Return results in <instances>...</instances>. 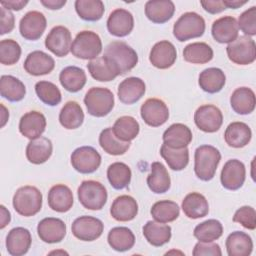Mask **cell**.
Instances as JSON below:
<instances>
[{
	"instance_id": "obj_1",
	"label": "cell",
	"mask_w": 256,
	"mask_h": 256,
	"mask_svg": "<svg viewBox=\"0 0 256 256\" xmlns=\"http://www.w3.org/2000/svg\"><path fill=\"white\" fill-rule=\"evenodd\" d=\"M221 160L219 150L212 145H201L195 150L194 171L202 181H210L217 170Z\"/></svg>"
},
{
	"instance_id": "obj_2",
	"label": "cell",
	"mask_w": 256,
	"mask_h": 256,
	"mask_svg": "<svg viewBox=\"0 0 256 256\" xmlns=\"http://www.w3.org/2000/svg\"><path fill=\"white\" fill-rule=\"evenodd\" d=\"M104 56L113 62L120 75L131 71L138 63L136 51L123 41L109 43L104 50Z\"/></svg>"
},
{
	"instance_id": "obj_3",
	"label": "cell",
	"mask_w": 256,
	"mask_h": 256,
	"mask_svg": "<svg viewBox=\"0 0 256 256\" xmlns=\"http://www.w3.org/2000/svg\"><path fill=\"white\" fill-rule=\"evenodd\" d=\"M42 193L35 186H23L17 189L13 196L15 211L24 217L36 215L42 208Z\"/></svg>"
},
{
	"instance_id": "obj_4",
	"label": "cell",
	"mask_w": 256,
	"mask_h": 256,
	"mask_svg": "<svg viewBox=\"0 0 256 256\" xmlns=\"http://www.w3.org/2000/svg\"><path fill=\"white\" fill-rule=\"evenodd\" d=\"M84 104L90 115L104 117L114 107V95L108 88L92 87L85 94Z\"/></svg>"
},
{
	"instance_id": "obj_5",
	"label": "cell",
	"mask_w": 256,
	"mask_h": 256,
	"mask_svg": "<svg viewBox=\"0 0 256 256\" xmlns=\"http://www.w3.org/2000/svg\"><path fill=\"white\" fill-rule=\"evenodd\" d=\"M205 27V20L202 16L196 12H186L174 23L173 35L178 41L184 42L202 36Z\"/></svg>"
},
{
	"instance_id": "obj_6",
	"label": "cell",
	"mask_w": 256,
	"mask_h": 256,
	"mask_svg": "<svg viewBox=\"0 0 256 256\" xmlns=\"http://www.w3.org/2000/svg\"><path fill=\"white\" fill-rule=\"evenodd\" d=\"M70 51L77 58L93 60L102 51V41L97 33L84 30L76 35L71 44Z\"/></svg>"
},
{
	"instance_id": "obj_7",
	"label": "cell",
	"mask_w": 256,
	"mask_h": 256,
	"mask_svg": "<svg viewBox=\"0 0 256 256\" xmlns=\"http://www.w3.org/2000/svg\"><path fill=\"white\" fill-rule=\"evenodd\" d=\"M78 199L88 210H101L107 201V190L103 184L95 180H85L78 187Z\"/></svg>"
},
{
	"instance_id": "obj_8",
	"label": "cell",
	"mask_w": 256,
	"mask_h": 256,
	"mask_svg": "<svg viewBox=\"0 0 256 256\" xmlns=\"http://www.w3.org/2000/svg\"><path fill=\"white\" fill-rule=\"evenodd\" d=\"M226 52L230 61L238 65H248L256 59L255 41L246 35L238 36L226 47Z\"/></svg>"
},
{
	"instance_id": "obj_9",
	"label": "cell",
	"mask_w": 256,
	"mask_h": 256,
	"mask_svg": "<svg viewBox=\"0 0 256 256\" xmlns=\"http://www.w3.org/2000/svg\"><path fill=\"white\" fill-rule=\"evenodd\" d=\"M71 165L79 173L90 174L95 172L101 164V155L91 146L76 148L71 154Z\"/></svg>"
},
{
	"instance_id": "obj_10",
	"label": "cell",
	"mask_w": 256,
	"mask_h": 256,
	"mask_svg": "<svg viewBox=\"0 0 256 256\" xmlns=\"http://www.w3.org/2000/svg\"><path fill=\"white\" fill-rule=\"evenodd\" d=\"M103 229L104 224L100 219L87 215L76 218L71 225L72 234L82 241L98 239L102 235Z\"/></svg>"
},
{
	"instance_id": "obj_11",
	"label": "cell",
	"mask_w": 256,
	"mask_h": 256,
	"mask_svg": "<svg viewBox=\"0 0 256 256\" xmlns=\"http://www.w3.org/2000/svg\"><path fill=\"white\" fill-rule=\"evenodd\" d=\"M194 122L203 132L214 133L218 131L223 123L221 110L212 104L202 105L195 111Z\"/></svg>"
},
{
	"instance_id": "obj_12",
	"label": "cell",
	"mask_w": 256,
	"mask_h": 256,
	"mask_svg": "<svg viewBox=\"0 0 256 256\" xmlns=\"http://www.w3.org/2000/svg\"><path fill=\"white\" fill-rule=\"evenodd\" d=\"M140 114L147 125L158 127L168 120L169 109L164 101L158 98H149L141 105Z\"/></svg>"
},
{
	"instance_id": "obj_13",
	"label": "cell",
	"mask_w": 256,
	"mask_h": 256,
	"mask_svg": "<svg viewBox=\"0 0 256 256\" xmlns=\"http://www.w3.org/2000/svg\"><path fill=\"white\" fill-rule=\"evenodd\" d=\"M47 21L43 13L29 11L20 20L19 31L23 38L30 41L38 40L44 33Z\"/></svg>"
},
{
	"instance_id": "obj_14",
	"label": "cell",
	"mask_w": 256,
	"mask_h": 256,
	"mask_svg": "<svg viewBox=\"0 0 256 256\" xmlns=\"http://www.w3.org/2000/svg\"><path fill=\"white\" fill-rule=\"evenodd\" d=\"M45 46L57 57H65L71 50V32L65 26L53 27L45 38Z\"/></svg>"
},
{
	"instance_id": "obj_15",
	"label": "cell",
	"mask_w": 256,
	"mask_h": 256,
	"mask_svg": "<svg viewBox=\"0 0 256 256\" xmlns=\"http://www.w3.org/2000/svg\"><path fill=\"white\" fill-rule=\"evenodd\" d=\"M246 178L245 165L238 159L228 160L221 171L220 180L224 188L238 190L244 184Z\"/></svg>"
},
{
	"instance_id": "obj_16",
	"label": "cell",
	"mask_w": 256,
	"mask_h": 256,
	"mask_svg": "<svg viewBox=\"0 0 256 256\" xmlns=\"http://www.w3.org/2000/svg\"><path fill=\"white\" fill-rule=\"evenodd\" d=\"M37 233L39 238L45 243H58L66 235V224L59 218L47 217L38 223Z\"/></svg>"
},
{
	"instance_id": "obj_17",
	"label": "cell",
	"mask_w": 256,
	"mask_h": 256,
	"mask_svg": "<svg viewBox=\"0 0 256 256\" xmlns=\"http://www.w3.org/2000/svg\"><path fill=\"white\" fill-rule=\"evenodd\" d=\"M177 51L175 46L168 40L157 42L151 49L149 60L158 69L170 68L176 61Z\"/></svg>"
},
{
	"instance_id": "obj_18",
	"label": "cell",
	"mask_w": 256,
	"mask_h": 256,
	"mask_svg": "<svg viewBox=\"0 0 256 256\" xmlns=\"http://www.w3.org/2000/svg\"><path fill=\"white\" fill-rule=\"evenodd\" d=\"M134 27L133 15L126 9L118 8L112 11L107 19V29L116 37H125Z\"/></svg>"
},
{
	"instance_id": "obj_19",
	"label": "cell",
	"mask_w": 256,
	"mask_h": 256,
	"mask_svg": "<svg viewBox=\"0 0 256 256\" xmlns=\"http://www.w3.org/2000/svg\"><path fill=\"white\" fill-rule=\"evenodd\" d=\"M23 67L28 74L33 76H41L52 72L55 67V61L47 53L36 50L28 54L24 61Z\"/></svg>"
},
{
	"instance_id": "obj_20",
	"label": "cell",
	"mask_w": 256,
	"mask_h": 256,
	"mask_svg": "<svg viewBox=\"0 0 256 256\" xmlns=\"http://www.w3.org/2000/svg\"><path fill=\"white\" fill-rule=\"evenodd\" d=\"M46 128V118L39 111L25 113L19 121V131L26 138L33 140L41 137Z\"/></svg>"
},
{
	"instance_id": "obj_21",
	"label": "cell",
	"mask_w": 256,
	"mask_h": 256,
	"mask_svg": "<svg viewBox=\"0 0 256 256\" xmlns=\"http://www.w3.org/2000/svg\"><path fill=\"white\" fill-rule=\"evenodd\" d=\"M31 233L24 227H15L8 232L6 249L12 256H21L28 252L31 246Z\"/></svg>"
},
{
	"instance_id": "obj_22",
	"label": "cell",
	"mask_w": 256,
	"mask_h": 256,
	"mask_svg": "<svg viewBox=\"0 0 256 256\" xmlns=\"http://www.w3.org/2000/svg\"><path fill=\"white\" fill-rule=\"evenodd\" d=\"M238 23L233 16H223L212 24L211 33L218 43H231L238 37Z\"/></svg>"
},
{
	"instance_id": "obj_23",
	"label": "cell",
	"mask_w": 256,
	"mask_h": 256,
	"mask_svg": "<svg viewBox=\"0 0 256 256\" xmlns=\"http://www.w3.org/2000/svg\"><path fill=\"white\" fill-rule=\"evenodd\" d=\"M146 86L141 78L128 77L119 84L117 94L122 103L130 105L139 101L144 96Z\"/></svg>"
},
{
	"instance_id": "obj_24",
	"label": "cell",
	"mask_w": 256,
	"mask_h": 256,
	"mask_svg": "<svg viewBox=\"0 0 256 256\" xmlns=\"http://www.w3.org/2000/svg\"><path fill=\"white\" fill-rule=\"evenodd\" d=\"M73 193L71 189L64 184H56L48 192V205L56 212L64 213L73 206Z\"/></svg>"
},
{
	"instance_id": "obj_25",
	"label": "cell",
	"mask_w": 256,
	"mask_h": 256,
	"mask_svg": "<svg viewBox=\"0 0 256 256\" xmlns=\"http://www.w3.org/2000/svg\"><path fill=\"white\" fill-rule=\"evenodd\" d=\"M138 213V204L136 200L129 195H121L114 199L111 207V216L120 222L133 220Z\"/></svg>"
},
{
	"instance_id": "obj_26",
	"label": "cell",
	"mask_w": 256,
	"mask_h": 256,
	"mask_svg": "<svg viewBox=\"0 0 256 256\" xmlns=\"http://www.w3.org/2000/svg\"><path fill=\"white\" fill-rule=\"evenodd\" d=\"M175 5L170 0H150L145 4L146 17L156 24H163L173 17Z\"/></svg>"
},
{
	"instance_id": "obj_27",
	"label": "cell",
	"mask_w": 256,
	"mask_h": 256,
	"mask_svg": "<svg viewBox=\"0 0 256 256\" xmlns=\"http://www.w3.org/2000/svg\"><path fill=\"white\" fill-rule=\"evenodd\" d=\"M87 68L90 75L100 82H109L120 75L113 62L104 55L90 60Z\"/></svg>"
},
{
	"instance_id": "obj_28",
	"label": "cell",
	"mask_w": 256,
	"mask_h": 256,
	"mask_svg": "<svg viewBox=\"0 0 256 256\" xmlns=\"http://www.w3.org/2000/svg\"><path fill=\"white\" fill-rule=\"evenodd\" d=\"M192 132L190 128L182 123H174L170 125L163 133V142L171 148L187 147L192 141Z\"/></svg>"
},
{
	"instance_id": "obj_29",
	"label": "cell",
	"mask_w": 256,
	"mask_h": 256,
	"mask_svg": "<svg viewBox=\"0 0 256 256\" xmlns=\"http://www.w3.org/2000/svg\"><path fill=\"white\" fill-rule=\"evenodd\" d=\"M52 151L53 146L50 139L38 137L27 144L26 157L30 163L38 165L46 162L51 157Z\"/></svg>"
},
{
	"instance_id": "obj_30",
	"label": "cell",
	"mask_w": 256,
	"mask_h": 256,
	"mask_svg": "<svg viewBox=\"0 0 256 256\" xmlns=\"http://www.w3.org/2000/svg\"><path fill=\"white\" fill-rule=\"evenodd\" d=\"M252 137L250 127L244 122H232L230 123L224 133L225 142L233 148H242L246 146Z\"/></svg>"
},
{
	"instance_id": "obj_31",
	"label": "cell",
	"mask_w": 256,
	"mask_h": 256,
	"mask_svg": "<svg viewBox=\"0 0 256 256\" xmlns=\"http://www.w3.org/2000/svg\"><path fill=\"white\" fill-rule=\"evenodd\" d=\"M255 104V93L248 87H239L235 89L230 97V105L232 109L240 115H247L253 112Z\"/></svg>"
},
{
	"instance_id": "obj_32",
	"label": "cell",
	"mask_w": 256,
	"mask_h": 256,
	"mask_svg": "<svg viewBox=\"0 0 256 256\" xmlns=\"http://www.w3.org/2000/svg\"><path fill=\"white\" fill-rule=\"evenodd\" d=\"M225 245L229 256H248L253 250L251 237L242 231H234L229 234Z\"/></svg>"
},
{
	"instance_id": "obj_33",
	"label": "cell",
	"mask_w": 256,
	"mask_h": 256,
	"mask_svg": "<svg viewBox=\"0 0 256 256\" xmlns=\"http://www.w3.org/2000/svg\"><path fill=\"white\" fill-rule=\"evenodd\" d=\"M182 210L191 219L205 217L209 212L208 201L204 195L198 192L189 193L182 201Z\"/></svg>"
},
{
	"instance_id": "obj_34",
	"label": "cell",
	"mask_w": 256,
	"mask_h": 256,
	"mask_svg": "<svg viewBox=\"0 0 256 256\" xmlns=\"http://www.w3.org/2000/svg\"><path fill=\"white\" fill-rule=\"evenodd\" d=\"M147 185L149 189L156 194L165 193L170 189V176L167 169L161 162L152 163L151 172L147 177Z\"/></svg>"
},
{
	"instance_id": "obj_35",
	"label": "cell",
	"mask_w": 256,
	"mask_h": 256,
	"mask_svg": "<svg viewBox=\"0 0 256 256\" xmlns=\"http://www.w3.org/2000/svg\"><path fill=\"white\" fill-rule=\"evenodd\" d=\"M226 82L224 72L220 68L210 67L203 70L199 74L198 83L200 88L210 94L217 93L222 90Z\"/></svg>"
},
{
	"instance_id": "obj_36",
	"label": "cell",
	"mask_w": 256,
	"mask_h": 256,
	"mask_svg": "<svg viewBox=\"0 0 256 256\" xmlns=\"http://www.w3.org/2000/svg\"><path fill=\"white\" fill-rule=\"evenodd\" d=\"M86 80L84 70L77 66L65 67L59 74V81L62 87L72 93L80 91L86 84Z\"/></svg>"
},
{
	"instance_id": "obj_37",
	"label": "cell",
	"mask_w": 256,
	"mask_h": 256,
	"mask_svg": "<svg viewBox=\"0 0 256 256\" xmlns=\"http://www.w3.org/2000/svg\"><path fill=\"white\" fill-rule=\"evenodd\" d=\"M143 235L149 244L160 247L170 241L171 227L157 221H148L143 226Z\"/></svg>"
},
{
	"instance_id": "obj_38",
	"label": "cell",
	"mask_w": 256,
	"mask_h": 256,
	"mask_svg": "<svg viewBox=\"0 0 256 256\" xmlns=\"http://www.w3.org/2000/svg\"><path fill=\"white\" fill-rule=\"evenodd\" d=\"M108 244L112 249L118 252L130 250L135 244V236L127 227H114L107 236Z\"/></svg>"
},
{
	"instance_id": "obj_39",
	"label": "cell",
	"mask_w": 256,
	"mask_h": 256,
	"mask_svg": "<svg viewBox=\"0 0 256 256\" xmlns=\"http://www.w3.org/2000/svg\"><path fill=\"white\" fill-rule=\"evenodd\" d=\"M1 96L10 102L21 101L26 94L25 85L16 77L2 75L0 78Z\"/></svg>"
},
{
	"instance_id": "obj_40",
	"label": "cell",
	"mask_w": 256,
	"mask_h": 256,
	"mask_svg": "<svg viewBox=\"0 0 256 256\" xmlns=\"http://www.w3.org/2000/svg\"><path fill=\"white\" fill-rule=\"evenodd\" d=\"M84 113L76 101H68L59 113V122L66 129H76L82 125Z\"/></svg>"
},
{
	"instance_id": "obj_41",
	"label": "cell",
	"mask_w": 256,
	"mask_h": 256,
	"mask_svg": "<svg viewBox=\"0 0 256 256\" xmlns=\"http://www.w3.org/2000/svg\"><path fill=\"white\" fill-rule=\"evenodd\" d=\"M160 155L166 161L169 168L174 171L183 170L189 162V150L187 147L176 149L163 143L160 148Z\"/></svg>"
},
{
	"instance_id": "obj_42",
	"label": "cell",
	"mask_w": 256,
	"mask_h": 256,
	"mask_svg": "<svg viewBox=\"0 0 256 256\" xmlns=\"http://www.w3.org/2000/svg\"><path fill=\"white\" fill-rule=\"evenodd\" d=\"M183 58L192 64H205L212 60L213 50L205 42L190 43L183 50Z\"/></svg>"
},
{
	"instance_id": "obj_43",
	"label": "cell",
	"mask_w": 256,
	"mask_h": 256,
	"mask_svg": "<svg viewBox=\"0 0 256 256\" xmlns=\"http://www.w3.org/2000/svg\"><path fill=\"white\" fill-rule=\"evenodd\" d=\"M131 169L123 162H114L107 169V178L110 185L116 190H122L130 184Z\"/></svg>"
},
{
	"instance_id": "obj_44",
	"label": "cell",
	"mask_w": 256,
	"mask_h": 256,
	"mask_svg": "<svg viewBox=\"0 0 256 256\" xmlns=\"http://www.w3.org/2000/svg\"><path fill=\"white\" fill-rule=\"evenodd\" d=\"M112 130L119 140L130 142L139 134L140 126L134 117L122 116L115 121Z\"/></svg>"
},
{
	"instance_id": "obj_45",
	"label": "cell",
	"mask_w": 256,
	"mask_h": 256,
	"mask_svg": "<svg viewBox=\"0 0 256 256\" xmlns=\"http://www.w3.org/2000/svg\"><path fill=\"white\" fill-rule=\"evenodd\" d=\"M99 144L108 154L118 156L123 155L130 147V142L119 140L113 133L112 127L105 128L99 135Z\"/></svg>"
},
{
	"instance_id": "obj_46",
	"label": "cell",
	"mask_w": 256,
	"mask_h": 256,
	"mask_svg": "<svg viewBox=\"0 0 256 256\" xmlns=\"http://www.w3.org/2000/svg\"><path fill=\"white\" fill-rule=\"evenodd\" d=\"M150 213L155 221L160 223H168L178 218L180 208L174 201L160 200L152 205Z\"/></svg>"
},
{
	"instance_id": "obj_47",
	"label": "cell",
	"mask_w": 256,
	"mask_h": 256,
	"mask_svg": "<svg viewBox=\"0 0 256 256\" xmlns=\"http://www.w3.org/2000/svg\"><path fill=\"white\" fill-rule=\"evenodd\" d=\"M74 5L78 16L85 21H98L105 11L101 0H76Z\"/></svg>"
},
{
	"instance_id": "obj_48",
	"label": "cell",
	"mask_w": 256,
	"mask_h": 256,
	"mask_svg": "<svg viewBox=\"0 0 256 256\" xmlns=\"http://www.w3.org/2000/svg\"><path fill=\"white\" fill-rule=\"evenodd\" d=\"M194 237L200 242H213L223 234V226L216 219H208L194 228Z\"/></svg>"
},
{
	"instance_id": "obj_49",
	"label": "cell",
	"mask_w": 256,
	"mask_h": 256,
	"mask_svg": "<svg viewBox=\"0 0 256 256\" xmlns=\"http://www.w3.org/2000/svg\"><path fill=\"white\" fill-rule=\"evenodd\" d=\"M35 92L38 98L46 105L56 106L61 102L62 96L59 88L52 82L39 81L35 84Z\"/></svg>"
},
{
	"instance_id": "obj_50",
	"label": "cell",
	"mask_w": 256,
	"mask_h": 256,
	"mask_svg": "<svg viewBox=\"0 0 256 256\" xmlns=\"http://www.w3.org/2000/svg\"><path fill=\"white\" fill-rule=\"evenodd\" d=\"M21 56V47L13 39H3L0 42V62L3 65L17 63Z\"/></svg>"
},
{
	"instance_id": "obj_51",
	"label": "cell",
	"mask_w": 256,
	"mask_h": 256,
	"mask_svg": "<svg viewBox=\"0 0 256 256\" xmlns=\"http://www.w3.org/2000/svg\"><path fill=\"white\" fill-rule=\"evenodd\" d=\"M238 28L246 36L256 35V7L252 6L240 14L238 18Z\"/></svg>"
},
{
	"instance_id": "obj_52",
	"label": "cell",
	"mask_w": 256,
	"mask_h": 256,
	"mask_svg": "<svg viewBox=\"0 0 256 256\" xmlns=\"http://www.w3.org/2000/svg\"><path fill=\"white\" fill-rule=\"evenodd\" d=\"M233 221L240 223L244 228L254 230L256 227V212L251 206H242L236 210Z\"/></svg>"
},
{
	"instance_id": "obj_53",
	"label": "cell",
	"mask_w": 256,
	"mask_h": 256,
	"mask_svg": "<svg viewBox=\"0 0 256 256\" xmlns=\"http://www.w3.org/2000/svg\"><path fill=\"white\" fill-rule=\"evenodd\" d=\"M192 254L194 256H202V255H213V256H221L222 251L220 246L216 243L212 242H198L193 249Z\"/></svg>"
},
{
	"instance_id": "obj_54",
	"label": "cell",
	"mask_w": 256,
	"mask_h": 256,
	"mask_svg": "<svg viewBox=\"0 0 256 256\" xmlns=\"http://www.w3.org/2000/svg\"><path fill=\"white\" fill-rule=\"evenodd\" d=\"M0 15H1L0 16L1 17L0 34L4 35L6 33H10L14 29V23H15V18L13 13L4 7H1Z\"/></svg>"
},
{
	"instance_id": "obj_55",
	"label": "cell",
	"mask_w": 256,
	"mask_h": 256,
	"mask_svg": "<svg viewBox=\"0 0 256 256\" xmlns=\"http://www.w3.org/2000/svg\"><path fill=\"white\" fill-rule=\"evenodd\" d=\"M203 9L210 14H217L226 9L222 0H206L200 1Z\"/></svg>"
},
{
	"instance_id": "obj_56",
	"label": "cell",
	"mask_w": 256,
	"mask_h": 256,
	"mask_svg": "<svg viewBox=\"0 0 256 256\" xmlns=\"http://www.w3.org/2000/svg\"><path fill=\"white\" fill-rule=\"evenodd\" d=\"M0 4L2 7L8 10L19 11L28 4V1L27 0H8V1H1Z\"/></svg>"
},
{
	"instance_id": "obj_57",
	"label": "cell",
	"mask_w": 256,
	"mask_h": 256,
	"mask_svg": "<svg viewBox=\"0 0 256 256\" xmlns=\"http://www.w3.org/2000/svg\"><path fill=\"white\" fill-rule=\"evenodd\" d=\"M40 3L50 10H57L66 4V0H40Z\"/></svg>"
},
{
	"instance_id": "obj_58",
	"label": "cell",
	"mask_w": 256,
	"mask_h": 256,
	"mask_svg": "<svg viewBox=\"0 0 256 256\" xmlns=\"http://www.w3.org/2000/svg\"><path fill=\"white\" fill-rule=\"evenodd\" d=\"M1 208V225L0 228L3 229L11 220V216H10V212L5 208L4 205L0 206Z\"/></svg>"
},
{
	"instance_id": "obj_59",
	"label": "cell",
	"mask_w": 256,
	"mask_h": 256,
	"mask_svg": "<svg viewBox=\"0 0 256 256\" xmlns=\"http://www.w3.org/2000/svg\"><path fill=\"white\" fill-rule=\"evenodd\" d=\"M222 1L226 8H232V9H237L248 2V1H239V0H222Z\"/></svg>"
},
{
	"instance_id": "obj_60",
	"label": "cell",
	"mask_w": 256,
	"mask_h": 256,
	"mask_svg": "<svg viewBox=\"0 0 256 256\" xmlns=\"http://www.w3.org/2000/svg\"><path fill=\"white\" fill-rule=\"evenodd\" d=\"M1 108H2V123H1V127H3L4 125H5V123L7 122V120H8V118H9V113L7 112V110H6V108L4 107V105L3 104H1Z\"/></svg>"
}]
</instances>
